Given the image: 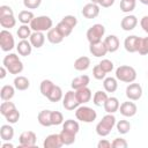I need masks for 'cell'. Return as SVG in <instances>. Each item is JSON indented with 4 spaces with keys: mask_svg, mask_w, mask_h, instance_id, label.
I'll list each match as a JSON object with an SVG mask.
<instances>
[{
    "mask_svg": "<svg viewBox=\"0 0 148 148\" xmlns=\"http://www.w3.org/2000/svg\"><path fill=\"white\" fill-rule=\"evenodd\" d=\"M116 126V117L113 113H106L96 125V133L99 136H108Z\"/></svg>",
    "mask_w": 148,
    "mask_h": 148,
    "instance_id": "1",
    "label": "cell"
},
{
    "mask_svg": "<svg viewBox=\"0 0 148 148\" xmlns=\"http://www.w3.org/2000/svg\"><path fill=\"white\" fill-rule=\"evenodd\" d=\"M2 65L7 68L8 73L14 74V75L20 74L23 71V62L21 61L18 56L15 53H8L7 56H5L2 60Z\"/></svg>",
    "mask_w": 148,
    "mask_h": 148,
    "instance_id": "2",
    "label": "cell"
},
{
    "mask_svg": "<svg viewBox=\"0 0 148 148\" xmlns=\"http://www.w3.org/2000/svg\"><path fill=\"white\" fill-rule=\"evenodd\" d=\"M116 79L125 83H132L136 79V71L132 66L121 65L116 69Z\"/></svg>",
    "mask_w": 148,
    "mask_h": 148,
    "instance_id": "3",
    "label": "cell"
},
{
    "mask_svg": "<svg viewBox=\"0 0 148 148\" xmlns=\"http://www.w3.org/2000/svg\"><path fill=\"white\" fill-rule=\"evenodd\" d=\"M53 25L52 18L46 16V15H40V16H35V18L31 21L30 27L32 31H49Z\"/></svg>",
    "mask_w": 148,
    "mask_h": 148,
    "instance_id": "4",
    "label": "cell"
},
{
    "mask_svg": "<svg viewBox=\"0 0 148 148\" xmlns=\"http://www.w3.org/2000/svg\"><path fill=\"white\" fill-rule=\"evenodd\" d=\"M75 117L82 123H92L94 120H96L97 113L92 108L82 104L75 110Z\"/></svg>",
    "mask_w": 148,
    "mask_h": 148,
    "instance_id": "5",
    "label": "cell"
},
{
    "mask_svg": "<svg viewBox=\"0 0 148 148\" xmlns=\"http://www.w3.org/2000/svg\"><path fill=\"white\" fill-rule=\"evenodd\" d=\"M105 34V28L103 24L101 23H96L94 25H91L88 30H87V39L89 42V44L91 43H97V42H101L102 40V37L104 36Z\"/></svg>",
    "mask_w": 148,
    "mask_h": 148,
    "instance_id": "6",
    "label": "cell"
},
{
    "mask_svg": "<svg viewBox=\"0 0 148 148\" xmlns=\"http://www.w3.org/2000/svg\"><path fill=\"white\" fill-rule=\"evenodd\" d=\"M0 46L3 52H9L15 46V39L7 29H2L0 31Z\"/></svg>",
    "mask_w": 148,
    "mask_h": 148,
    "instance_id": "7",
    "label": "cell"
},
{
    "mask_svg": "<svg viewBox=\"0 0 148 148\" xmlns=\"http://www.w3.org/2000/svg\"><path fill=\"white\" fill-rule=\"evenodd\" d=\"M80 105L81 104L77 99L75 90H68L62 98V106L68 111H73V110H76Z\"/></svg>",
    "mask_w": 148,
    "mask_h": 148,
    "instance_id": "8",
    "label": "cell"
},
{
    "mask_svg": "<svg viewBox=\"0 0 148 148\" xmlns=\"http://www.w3.org/2000/svg\"><path fill=\"white\" fill-rule=\"evenodd\" d=\"M36 141H37V136H36L35 132H32V131H24L21 133V135L18 138V143H20L21 148L35 147Z\"/></svg>",
    "mask_w": 148,
    "mask_h": 148,
    "instance_id": "9",
    "label": "cell"
},
{
    "mask_svg": "<svg viewBox=\"0 0 148 148\" xmlns=\"http://www.w3.org/2000/svg\"><path fill=\"white\" fill-rule=\"evenodd\" d=\"M142 96V87L139 83H130L126 87V97L130 101H139Z\"/></svg>",
    "mask_w": 148,
    "mask_h": 148,
    "instance_id": "10",
    "label": "cell"
},
{
    "mask_svg": "<svg viewBox=\"0 0 148 148\" xmlns=\"http://www.w3.org/2000/svg\"><path fill=\"white\" fill-rule=\"evenodd\" d=\"M119 112L124 116V117H127V118H131L133 116L136 114L138 112V106L134 102H123L119 106Z\"/></svg>",
    "mask_w": 148,
    "mask_h": 148,
    "instance_id": "11",
    "label": "cell"
},
{
    "mask_svg": "<svg viewBox=\"0 0 148 148\" xmlns=\"http://www.w3.org/2000/svg\"><path fill=\"white\" fill-rule=\"evenodd\" d=\"M89 51H90V53H91L94 57H96V58L104 57V56L109 52L108 49H106V45H105L104 40L89 44Z\"/></svg>",
    "mask_w": 148,
    "mask_h": 148,
    "instance_id": "12",
    "label": "cell"
},
{
    "mask_svg": "<svg viewBox=\"0 0 148 148\" xmlns=\"http://www.w3.org/2000/svg\"><path fill=\"white\" fill-rule=\"evenodd\" d=\"M82 15L88 18V20H91V18H95L98 16L99 14V5L97 3H94V2H89L87 5L83 6L82 8Z\"/></svg>",
    "mask_w": 148,
    "mask_h": 148,
    "instance_id": "13",
    "label": "cell"
},
{
    "mask_svg": "<svg viewBox=\"0 0 148 148\" xmlns=\"http://www.w3.org/2000/svg\"><path fill=\"white\" fill-rule=\"evenodd\" d=\"M140 38L141 37H138L135 35H131V36L126 37L125 40H124V47H125V50L127 52H130V53L138 52L139 44H140Z\"/></svg>",
    "mask_w": 148,
    "mask_h": 148,
    "instance_id": "14",
    "label": "cell"
},
{
    "mask_svg": "<svg viewBox=\"0 0 148 148\" xmlns=\"http://www.w3.org/2000/svg\"><path fill=\"white\" fill-rule=\"evenodd\" d=\"M61 146H64V143L61 141L60 134H50L43 142L44 148H60Z\"/></svg>",
    "mask_w": 148,
    "mask_h": 148,
    "instance_id": "15",
    "label": "cell"
},
{
    "mask_svg": "<svg viewBox=\"0 0 148 148\" xmlns=\"http://www.w3.org/2000/svg\"><path fill=\"white\" fill-rule=\"evenodd\" d=\"M138 24V18L135 15H126L120 21V27L124 31H131L133 30Z\"/></svg>",
    "mask_w": 148,
    "mask_h": 148,
    "instance_id": "16",
    "label": "cell"
},
{
    "mask_svg": "<svg viewBox=\"0 0 148 148\" xmlns=\"http://www.w3.org/2000/svg\"><path fill=\"white\" fill-rule=\"evenodd\" d=\"M16 50H17V53L22 57H28L31 54V51H32V45L30 43V40L28 39H21L18 42V44L16 45Z\"/></svg>",
    "mask_w": 148,
    "mask_h": 148,
    "instance_id": "17",
    "label": "cell"
},
{
    "mask_svg": "<svg viewBox=\"0 0 148 148\" xmlns=\"http://www.w3.org/2000/svg\"><path fill=\"white\" fill-rule=\"evenodd\" d=\"M46 38H47V40L51 43V44H59V43H61L62 40H64V36H62V34L59 31V29L57 28V27H52L49 31H47V34H46Z\"/></svg>",
    "mask_w": 148,
    "mask_h": 148,
    "instance_id": "18",
    "label": "cell"
},
{
    "mask_svg": "<svg viewBox=\"0 0 148 148\" xmlns=\"http://www.w3.org/2000/svg\"><path fill=\"white\" fill-rule=\"evenodd\" d=\"M119 106H120V103H119L118 98L117 97H113V96L108 97L106 102L103 105V108H104V110H105L106 113H114V112L119 111Z\"/></svg>",
    "mask_w": 148,
    "mask_h": 148,
    "instance_id": "19",
    "label": "cell"
},
{
    "mask_svg": "<svg viewBox=\"0 0 148 148\" xmlns=\"http://www.w3.org/2000/svg\"><path fill=\"white\" fill-rule=\"evenodd\" d=\"M104 43L106 45V49L109 52L113 53L116 52L118 49H119V45H120V42H119V38L116 36V35H109L105 37L104 39Z\"/></svg>",
    "mask_w": 148,
    "mask_h": 148,
    "instance_id": "20",
    "label": "cell"
},
{
    "mask_svg": "<svg viewBox=\"0 0 148 148\" xmlns=\"http://www.w3.org/2000/svg\"><path fill=\"white\" fill-rule=\"evenodd\" d=\"M32 47H36V49H40L44 43H45V36L43 32L40 31H32L30 38H29Z\"/></svg>",
    "mask_w": 148,
    "mask_h": 148,
    "instance_id": "21",
    "label": "cell"
},
{
    "mask_svg": "<svg viewBox=\"0 0 148 148\" xmlns=\"http://www.w3.org/2000/svg\"><path fill=\"white\" fill-rule=\"evenodd\" d=\"M75 92H76V96H77V99H79L80 104L88 103L91 99V97H92V92H91V90L88 87L80 88V89L75 90Z\"/></svg>",
    "mask_w": 148,
    "mask_h": 148,
    "instance_id": "22",
    "label": "cell"
},
{
    "mask_svg": "<svg viewBox=\"0 0 148 148\" xmlns=\"http://www.w3.org/2000/svg\"><path fill=\"white\" fill-rule=\"evenodd\" d=\"M89 82H90V77H89L88 75L83 74V75H80V76L74 77V79L72 80L71 86H72V88H73L74 90H77V89H80V88L88 87Z\"/></svg>",
    "mask_w": 148,
    "mask_h": 148,
    "instance_id": "23",
    "label": "cell"
},
{
    "mask_svg": "<svg viewBox=\"0 0 148 148\" xmlns=\"http://www.w3.org/2000/svg\"><path fill=\"white\" fill-rule=\"evenodd\" d=\"M51 110H42L39 111V113L37 114V120L38 123L44 126V127H50L52 126V123H51Z\"/></svg>",
    "mask_w": 148,
    "mask_h": 148,
    "instance_id": "24",
    "label": "cell"
},
{
    "mask_svg": "<svg viewBox=\"0 0 148 148\" xmlns=\"http://www.w3.org/2000/svg\"><path fill=\"white\" fill-rule=\"evenodd\" d=\"M0 138L2 141H10L14 138V128L9 124H5L0 127Z\"/></svg>",
    "mask_w": 148,
    "mask_h": 148,
    "instance_id": "25",
    "label": "cell"
},
{
    "mask_svg": "<svg viewBox=\"0 0 148 148\" xmlns=\"http://www.w3.org/2000/svg\"><path fill=\"white\" fill-rule=\"evenodd\" d=\"M90 66V59L86 56H82V57H79L77 59H75L74 61V68L79 72H83V71H87Z\"/></svg>",
    "mask_w": 148,
    "mask_h": 148,
    "instance_id": "26",
    "label": "cell"
},
{
    "mask_svg": "<svg viewBox=\"0 0 148 148\" xmlns=\"http://www.w3.org/2000/svg\"><path fill=\"white\" fill-rule=\"evenodd\" d=\"M14 87L16 90H20V91H23V90H27L29 87H30V81L23 76V75H18L14 79Z\"/></svg>",
    "mask_w": 148,
    "mask_h": 148,
    "instance_id": "27",
    "label": "cell"
},
{
    "mask_svg": "<svg viewBox=\"0 0 148 148\" xmlns=\"http://www.w3.org/2000/svg\"><path fill=\"white\" fill-rule=\"evenodd\" d=\"M15 95V87L10 84H5L2 86L0 90V97L2 101H10Z\"/></svg>",
    "mask_w": 148,
    "mask_h": 148,
    "instance_id": "28",
    "label": "cell"
},
{
    "mask_svg": "<svg viewBox=\"0 0 148 148\" xmlns=\"http://www.w3.org/2000/svg\"><path fill=\"white\" fill-rule=\"evenodd\" d=\"M103 87L106 92H114L118 88V81L116 77L108 76L103 80Z\"/></svg>",
    "mask_w": 148,
    "mask_h": 148,
    "instance_id": "29",
    "label": "cell"
},
{
    "mask_svg": "<svg viewBox=\"0 0 148 148\" xmlns=\"http://www.w3.org/2000/svg\"><path fill=\"white\" fill-rule=\"evenodd\" d=\"M46 98H47L50 102H53V103H57V102L61 101V99L64 98L62 89H61L59 86L54 84V87L52 88V90L50 91V94H49V96H47Z\"/></svg>",
    "mask_w": 148,
    "mask_h": 148,
    "instance_id": "30",
    "label": "cell"
},
{
    "mask_svg": "<svg viewBox=\"0 0 148 148\" xmlns=\"http://www.w3.org/2000/svg\"><path fill=\"white\" fill-rule=\"evenodd\" d=\"M59 134H60L61 141H62V143H64L65 146H71V145H73V143L75 142V136H76L75 133H72V132L66 131V130L62 128V131H61Z\"/></svg>",
    "mask_w": 148,
    "mask_h": 148,
    "instance_id": "31",
    "label": "cell"
},
{
    "mask_svg": "<svg viewBox=\"0 0 148 148\" xmlns=\"http://www.w3.org/2000/svg\"><path fill=\"white\" fill-rule=\"evenodd\" d=\"M0 25L3 29H12L16 25V18L14 15H8V16H1L0 17Z\"/></svg>",
    "mask_w": 148,
    "mask_h": 148,
    "instance_id": "32",
    "label": "cell"
},
{
    "mask_svg": "<svg viewBox=\"0 0 148 148\" xmlns=\"http://www.w3.org/2000/svg\"><path fill=\"white\" fill-rule=\"evenodd\" d=\"M108 99V94L103 90H97L92 96V103L96 106H103Z\"/></svg>",
    "mask_w": 148,
    "mask_h": 148,
    "instance_id": "33",
    "label": "cell"
},
{
    "mask_svg": "<svg viewBox=\"0 0 148 148\" xmlns=\"http://www.w3.org/2000/svg\"><path fill=\"white\" fill-rule=\"evenodd\" d=\"M62 128L66 130V131H69L72 133H75L77 134L79 131H80V125L76 120H73V119H67L62 123Z\"/></svg>",
    "mask_w": 148,
    "mask_h": 148,
    "instance_id": "34",
    "label": "cell"
},
{
    "mask_svg": "<svg viewBox=\"0 0 148 148\" xmlns=\"http://www.w3.org/2000/svg\"><path fill=\"white\" fill-rule=\"evenodd\" d=\"M31 30L32 29H31L30 24H22V25L18 27V29L16 31L17 37L21 38V39H28V38H30V36L32 34Z\"/></svg>",
    "mask_w": 148,
    "mask_h": 148,
    "instance_id": "35",
    "label": "cell"
},
{
    "mask_svg": "<svg viewBox=\"0 0 148 148\" xmlns=\"http://www.w3.org/2000/svg\"><path fill=\"white\" fill-rule=\"evenodd\" d=\"M34 18H35V15L31 10H21L18 13V21L22 24H30Z\"/></svg>",
    "mask_w": 148,
    "mask_h": 148,
    "instance_id": "36",
    "label": "cell"
},
{
    "mask_svg": "<svg viewBox=\"0 0 148 148\" xmlns=\"http://www.w3.org/2000/svg\"><path fill=\"white\" fill-rule=\"evenodd\" d=\"M53 87H54V83H53L51 80H46V79L43 80V81L40 82V86H39L40 94H42L44 97H47Z\"/></svg>",
    "mask_w": 148,
    "mask_h": 148,
    "instance_id": "37",
    "label": "cell"
},
{
    "mask_svg": "<svg viewBox=\"0 0 148 148\" xmlns=\"http://www.w3.org/2000/svg\"><path fill=\"white\" fill-rule=\"evenodd\" d=\"M15 109H16V105L13 102H10V101H3L1 103V105H0V113L3 117H6L9 112H12Z\"/></svg>",
    "mask_w": 148,
    "mask_h": 148,
    "instance_id": "38",
    "label": "cell"
},
{
    "mask_svg": "<svg viewBox=\"0 0 148 148\" xmlns=\"http://www.w3.org/2000/svg\"><path fill=\"white\" fill-rule=\"evenodd\" d=\"M116 128H117L118 133H120V134H126V133H128L130 130H131V123H130L128 120H125V119L119 120L118 123H116Z\"/></svg>",
    "mask_w": 148,
    "mask_h": 148,
    "instance_id": "39",
    "label": "cell"
},
{
    "mask_svg": "<svg viewBox=\"0 0 148 148\" xmlns=\"http://www.w3.org/2000/svg\"><path fill=\"white\" fill-rule=\"evenodd\" d=\"M120 10L124 13H131L135 8V1H128V0H121L120 1Z\"/></svg>",
    "mask_w": 148,
    "mask_h": 148,
    "instance_id": "40",
    "label": "cell"
},
{
    "mask_svg": "<svg viewBox=\"0 0 148 148\" xmlns=\"http://www.w3.org/2000/svg\"><path fill=\"white\" fill-rule=\"evenodd\" d=\"M65 120H64V116H62V113L61 112H59V111H52L51 112V123H52V125H60V124H62Z\"/></svg>",
    "mask_w": 148,
    "mask_h": 148,
    "instance_id": "41",
    "label": "cell"
},
{
    "mask_svg": "<svg viewBox=\"0 0 148 148\" xmlns=\"http://www.w3.org/2000/svg\"><path fill=\"white\" fill-rule=\"evenodd\" d=\"M138 52H139V54H141V56L148 54V37L140 38V44H139Z\"/></svg>",
    "mask_w": 148,
    "mask_h": 148,
    "instance_id": "42",
    "label": "cell"
},
{
    "mask_svg": "<svg viewBox=\"0 0 148 148\" xmlns=\"http://www.w3.org/2000/svg\"><path fill=\"white\" fill-rule=\"evenodd\" d=\"M56 27L59 29V31L62 34V36H64V37L69 36V35L72 34V31H73V29H72L71 27H68V25H67L65 22H62V21H60Z\"/></svg>",
    "mask_w": 148,
    "mask_h": 148,
    "instance_id": "43",
    "label": "cell"
},
{
    "mask_svg": "<svg viewBox=\"0 0 148 148\" xmlns=\"http://www.w3.org/2000/svg\"><path fill=\"white\" fill-rule=\"evenodd\" d=\"M98 65L102 67V69H103L105 73H110V72H112L113 68H114L113 62H112L111 60H109V59H102Z\"/></svg>",
    "mask_w": 148,
    "mask_h": 148,
    "instance_id": "44",
    "label": "cell"
},
{
    "mask_svg": "<svg viewBox=\"0 0 148 148\" xmlns=\"http://www.w3.org/2000/svg\"><path fill=\"white\" fill-rule=\"evenodd\" d=\"M20 111L17 110V109H15V110H13L12 112H9L5 118H6V120L9 123V124H15V123H17L18 121V119H20Z\"/></svg>",
    "mask_w": 148,
    "mask_h": 148,
    "instance_id": "45",
    "label": "cell"
},
{
    "mask_svg": "<svg viewBox=\"0 0 148 148\" xmlns=\"http://www.w3.org/2000/svg\"><path fill=\"white\" fill-rule=\"evenodd\" d=\"M105 75H106V73L102 69V67L99 65L94 66V68H92V76L96 80H104L105 79Z\"/></svg>",
    "mask_w": 148,
    "mask_h": 148,
    "instance_id": "46",
    "label": "cell"
},
{
    "mask_svg": "<svg viewBox=\"0 0 148 148\" xmlns=\"http://www.w3.org/2000/svg\"><path fill=\"white\" fill-rule=\"evenodd\" d=\"M61 21L62 22H65L68 27H71L72 29H74L75 27H76V24H77V18L74 16V15H66V16H64L62 18H61Z\"/></svg>",
    "mask_w": 148,
    "mask_h": 148,
    "instance_id": "47",
    "label": "cell"
},
{
    "mask_svg": "<svg viewBox=\"0 0 148 148\" xmlns=\"http://www.w3.org/2000/svg\"><path fill=\"white\" fill-rule=\"evenodd\" d=\"M128 143L125 139L123 138H116L112 142H111V147L112 148H127Z\"/></svg>",
    "mask_w": 148,
    "mask_h": 148,
    "instance_id": "48",
    "label": "cell"
},
{
    "mask_svg": "<svg viewBox=\"0 0 148 148\" xmlns=\"http://www.w3.org/2000/svg\"><path fill=\"white\" fill-rule=\"evenodd\" d=\"M42 0H23V5L28 9H36L40 6Z\"/></svg>",
    "mask_w": 148,
    "mask_h": 148,
    "instance_id": "49",
    "label": "cell"
},
{
    "mask_svg": "<svg viewBox=\"0 0 148 148\" xmlns=\"http://www.w3.org/2000/svg\"><path fill=\"white\" fill-rule=\"evenodd\" d=\"M8 15H14L13 9L9 6H7V5L0 6V17L1 16H8Z\"/></svg>",
    "mask_w": 148,
    "mask_h": 148,
    "instance_id": "50",
    "label": "cell"
},
{
    "mask_svg": "<svg viewBox=\"0 0 148 148\" xmlns=\"http://www.w3.org/2000/svg\"><path fill=\"white\" fill-rule=\"evenodd\" d=\"M140 25H141L142 30L148 34V15H145V16L140 20Z\"/></svg>",
    "mask_w": 148,
    "mask_h": 148,
    "instance_id": "51",
    "label": "cell"
},
{
    "mask_svg": "<svg viewBox=\"0 0 148 148\" xmlns=\"http://www.w3.org/2000/svg\"><path fill=\"white\" fill-rule=\"evenodd\" d=\"M97 148H111V142L106 139H102L97 143Z\"/></svg>",
    "mask_w": 148,
    "mask_h": 148,
    "instance_id": "52",
    "label": "cell"
},
{
    "mask_svg": "<svg viewBox=\"0 0 148 148\" xmlns=\"http://www.w3.org/2000/svg\"><path fill=\"white\" fill-rule=\"evenodd\" d=\"M113 3H114V0H102L101 3H99V6L103 7V8H109V7H111Z\"/></svg>",
    "mask_w": 148,
    "mask_h": 148,
    "instance_id": "53",
    "label": "cell"
},
{
    "mask_svg": "<svg viewBox=\"0 0 148 148\" xmlns=\"http://www.w3.org/2000/svg\"><path fill=\"white\" fill-rule=\"evenodd\" d=\"M7 72H8V71H7V68L2 65V66L0 67V79H5V77H6V75H7Z\"/></svg>",
    "mask_w": 148,
    "mask_h": 148,
    "instance_id": "54",
    "label": "cell"
},
{
    "mask_svg": "<svg viewBox=\"0 0 148 148\" xmlns=\"http://www.w3.org/2000/svg\"><path fill=\"white\" fill-rule=\"evenodd\" d=\"M1 148H14V145H13V143H10L9 141H6L5 143H2V145H1Z\"/></svg>",
    "mask_w": 148,
    "mask_h": 148,
    "instance_id": "55",
    "label": "cell"
},
{
    "mask_svg": "<svg viewBox=\"0 0 148 148\" xmlns=\"http://www.w3.org/2000/svg\"><path fill=\"white\" fill-rule=\"evenodd\" d=\"M142 5H148V0H139Z\"/></svg>",
    "mask_w": 148,
    "mask_h": 148,
    "instance_id": "56",
    "label": "cell"
},
{
    "mask_svg": "<svg viewBox=\"0 0 148 148\" xmlns=\"http://www.w3.org/2000/svg\"><path fill=\"white\" fill-rule=\"evenodd\" d=\"M101 1H102V0H91V2L97 3V5H99V3H101Z\"/></svg>",
    "mask_w": 148,
    "mask_h": 148,
    "instance_id": "57",
    "label": "cell"
},
{
    "mask_svg": "<svg viewBox=\"0 0 148 148\" xmlns=\"http://www.w3.org/2000/svg\"><path fill=\"white\" fill-rule=\"evenodd\" d=\"M128 1H136V0H128Z\"/></svg>",
    "mask_w": 148,
    "mask_h": 148,
    "instance_id": "58",
    "label": "cell"
},
{
    "mask_svg": "<svg viewBox=\"0 0 148 148\" xmlns=\"http://www.w3.org/2000/svg\"><path fill=\"white\" fill-rule=\"evenodd\" d=\"M147 75H148V72H147Z\"/></svg>",
    "mask_w": 148,
    "mask_h": 148,
    "instance_id": "59",
    "label": "cell"
}]
</instances>
